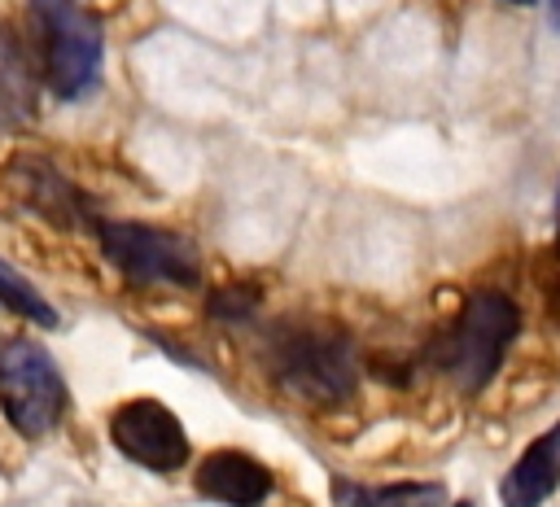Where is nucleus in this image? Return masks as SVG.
<instances>
[{
  "label": "nucleus",
  "instance_id": "obj_4",
  "mask_svg": "<svg viewBox=\"0 0 560 507\" xmlns=\"http://www.w3.org/2000/svg\"><path fill=\"white\" fill-rule=\"evenodd\" d=\"M101 249L131 284H201V254L179 232L149 223H101Z\"/></svg>",
  "mask_w": 560,
  "mask_h": 507
},
{
  "label": "nucleus",
  "instance_id": "obj_1",
  "mask_svg": "<svg viewBox=\"0 0 560 507\" xmlns=\"http://www.w3.org/2000/svg\"><path fill=\"white\" fill-rule=\"evenodd\" d=\"M516 332H521L516 302L508 293L477 288V293H468L464 310L433 337L429 358L464 393H477V389H486L494 380V372H499L508 345L516 341Z\"/></svg>",
  "mask_w": 560,
  "mask_h": 507
},
{
  "label": "nucleus",
  "instance_id": "obj_2",
  "mask_svg": "<svg viewBox=\"0 0 560 507\" xmlns=\"http://www.w3.org/2000/svg\"><path fill=\"white\" fill-rule=\"evenodd\" d=\"M267 367L302 402L332 406L354 393V345L332 323H284L267 341Z\"/></svg>",
  "mask_w": 560,
  "mask_h": 507
},
{
  "label": "nucleus",
  "instance_id": "obj_14",
  "mask_svg": "<svg viewBox=\"0 0 560 507\" xmlns=\"http://www.w3.org/2000/svg\"><path fill=\"white\" fill-rule=\"evenodd\" d=\"M551 26L560 31V0H551Z\"/></svg>",
  "mask_w": 560,
  "mask_h": 507
},
{
  "label": "nucleus",
  "instance_id": "obj_6",
  "mask_svg": "<svg viewBox=\"0 0 560 507\" xmlns=\"http://www.w3.org/2000/svg\"><path fill=\"white\" fill-rule=\"evenodd\" d=\"M109 437L114 446L136 459L140 468L153 472H175L188 459V437L184 424L175 420L171 406L153 402V398H131L109 415Z\"/></svg>",
  "mask_w": 560,
  "mask_h": 507
},
{
  "label": "nucleus",
  "instance_id": "obj_3",
  "mask_svg": "<svg viewBox=\"0 0 560 507\" xmlns=\"http://www.w3.org/2000/svg\"><path fill=\"white\" fill-rule=\"evenodd\" d=\"M44 39V79L61 101H79L101 74V22L79 0H31Z\"/></svg>",
  "mask_w": 560,
  "mask_h": 507
},
{
  "label": "nucleus",
  "instance_id": "obj_9",
  "mask_svg": "<svg viewBox=\"0 0 560 507\" xmlns=\"http://www.w3.org/2000/svg\"><path fill=\"white\" fill-rule=\"evenodd\" d=\"M13 192L52 223H79L83 219V197L48 162H35V157L13 162Z\"/></svg>",
  "mask_w": 560,
  "mask_h": 507
},
{
  "label": "nucleus",
  "instance_id": "obj_8",
  "mask_svg": "<svg viewBox=\"0 0 560 507\" xmlns=\"http://www.w3.org/2000/svg\"><path fill=\"white\" fill-rule=\"evenodd\" d=\"M556 485H560V420L521 450V459L499 485V498L503 507H542Z\"/></svg>",
  "mask_w": 560,
  "mask_h": 507
},
{
  "label": "nucleus",
  "instance_id": "obj_5",
  "mask_svg": "<svg viewBox=\"0 0 560 507\" xmlns=\"http://www.w3.org/2000/svg\"><path fill=\"white\" fill-rule=\"evenodd\" d=\"M0 406L9 415V424L26 437H44L66 406V385L52 367V358L44 354V345L18 337L4 341L0 350Z\"/></svg>",
  "mask_w": 560,
  "mask_h": 507
},
{
  "label": "nucleus",
  "instance_id": "obj_15",
  "mask_svg": "<svg viewBox=\"0 0 560 507\" xmlns=\"http://www.w3.org/2000/svg\"><path fill=\"white\" fill-rule=\"evenodd\" d=\"M455 507H472V503H455Z\"/></svg>",
  "mask_w": 560,
  "mask_h": 507
},
{
  "label": "nucleus",
  "instance_id": "obj_12",
  "mask_svg": "<svg viewBox=\"0 0 560 507\" xmlns=\"http://www.w3.org/2000/svg\"><path fill=\"white\" fill-rule=\"evenodd\" d=\"M258 310V288L254 284H228L210 297V315L223 323H245Z\"/></svg>",
  "mask_w": 560,
  "mask_h": 507
},
{
  "label": "nucleus",
  "instance_id": "obj_13",
  "mask_svg": "<svg viewBox=\"0 0 560 507\" xmlns=\"http://www.w3.org/2000/svg\"><path fill=\"white\" fill-rule=\"evenodd\" d=\"M542 293H547V310L551 319H560V210H556V240L542 258Z\"/></svg>",
  "mask_w": 560,
  "mask_h": 507
},
{
  "label": "nucleus",
  "instance_id": "obj_7",
  "mask_svg": "<svg viewBox=\"0 0 560 507\" xmlns=\"http://www.w3.org/2000/svg\"><path fill=\"white\" fill-rule=\"evenodd\" d=\"M271 472L245 450H214L197 468V494L223 507H258L271 494Z\"/></svg>",
  "mask_w": 560,
  "mask_h": 507
},
{
  "label": "nucleus",
  "instance_id": "obj_11",
  "mask_svg": "<svg viewBox=\"0 0 560 507\" xmlns=\"http://www.w3.org/2000/svg\"><path fill=\"white\" fill-rule=\"evenodd\" d=\"M0 302L9 306V310H18L22 319H31V323H44V328H57V310L44 302V293L26 280V275H18L4 258H0Z\"/></svg>",
  "mask_w": 560,
  "mask_h": 507
},
{
  "label": "nucleus",
  "instance_id": "obj_16",
  "mask_svg": "<svg viewBox=\"0 0 560 507\" xmlns=\"http://www.w3.org/2000/svg\"><path fill=\"white\" fill-rule=\"evenodd\" d=\"M512 4H529V0H512Z\"/></svg>",
  "mask_w": 560,
  "mask_h": 507
},
{
  "label": "nucleus",
  "instance_id": "obj_10",
  "mask_svg": "<svg viewBox=\"0 0 560 507\" xmlns=\"http://www.w3.org/2000/svg\"><path fill=\"white\" fill-rule=\"evenodd\" d=\"M337 507H451L446 485L438 481H394V485H359L332 481Z\"/></svg>",
  "mask_w": 560,
  "mask_h": 507
}]
</instances>
